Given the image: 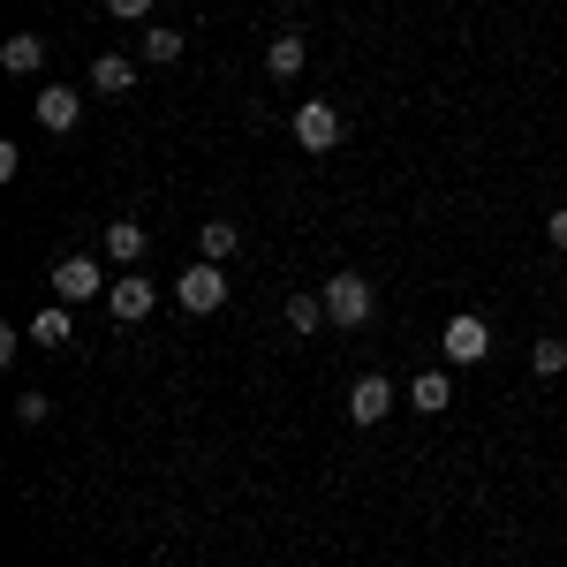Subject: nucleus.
Returning <instances> with one entry per match:
<instances>
[{
	"label": "nucleus",
	"mask_w": 567,
	"mask_h": 567,
	"mask_svg": "<svg viewBox=\"0 0 567 567\" xmlns=\"http://www.w3.org/2000/svg\"><path fill=\"white\" fill-rule=\"evenodd\" d=\"M0 61H8V76H39V61H45V45L31 39V31H16V39L0 45Z\"/></svg>",
	"instance_id": "nucleus-14"
},
{
	"label": "nucleus",
	"mask_w": 567,
	"mask_h": 567,
	"mask_svg": "<svg viewBox=\"0 0 567 567\" xmlns=\"http://www.w3.org/2000/svg\"><path fill=\"white\" fill-rule=\"evenodd\" d=\"M439 349H446V363H484L492 355V326H484L477 310H462V318H446Z\"/></svg>",
	"instance_id": "nucleus-2"
},
{
	"label": "nucleus",
	"mask_w": 567,
	"mask_h": 567,
	"mask_svg": "<svg viewBox=\"0 0 567 567\" xmlns=\"http://www.w3.org/2000/svg\"><path fill=\"white\" fill-rule=\"evenodd\" d=\"M23 333H31V341H39V349H61V341H69V333H76V326H69V303H45L39 318H31V326H23Z\"/></svg>",
	"instance_id": "nucleus-12"
},
{
	"label": "nucleus",
	"mask_w": 567,
	"mask_h": 567,
	"mask_svg": "<svg viewBox=\"0 0 567 567\" xmlns=\"http://www.w3.org/2000/svg\"><path fill=\"white\" fill-rule=\"evenodd\" d=\"M303 39H296V31H280V39L265 45V69H272V76H280V84H288V76H303Z\"/></svg>",
	"instance_id": "nucleus-11"
},
{
	"label": "nucleus",
	"mask_w": 567,
	"mask_h": 567,
	"mask_svg": "<svg viewBox=\"0 0 567 567\" xmlns=\"http://www.w3.org/2000/svg\"><path fill=\"white\" fill-rule=\"evenodd\" d=\"M152 303H159V280H144V272H122V280L106 288V310H114L122 326H136V318H152Z\"/></svg>",
	"instance_id": "nucleus-6"
},
{
	"label": "nucleus",
	"mask_w": 567,
	"mask_h": 567,
	"mask_svg": "<svg viewBox=\"0 0 567 567\" xmlns=\"http://www.w3.org/2000/svg\"><path fill=\"white\" fill-rule=\"evenodd\" d=\"M235 243H243V235H235L227 219H213V227L197 235V250H205V258H213V265H227V258H235Z\"/></svg>",
	"instance_id": "nucleus-17"
},
{
	"label": "nucleus",
	"mask_w": 567,
	"mask_h": 567,
	"mask_svg": "<svg viewBox=\"0 0 567 567\" xmlns=\"http://www.w3.org/2000/svg\"><path fill=\"white\" fill-rule=\"evenodd\" d=\"M529 363H537L545 379H560V371H567V341H537V349H529Z\"/></svg>",
	"instance_id": "nucleus-18"
},
{
	"label": "nucleus",
	"mask_w": 567,
	"mask_h": 567,
	"mask_svg": "<svg viewBox=\"0 0 567 567\" xmlns=\"http://www.w3.org/2000/svg\"><path fill=\"white\" fill-rule=\"evenodd\" d=\"M545 235H553V250H567V205H560L553 219H545Z\"/></svg>",
	"instance_id": "nucleus-21"
},
{
	"label": "nucleus",
	"mask_w": 567,
	"mask_h": 567,
	"mask_svg": "<svg viewBox=\"0 0 567 567\" xmlns=\"http://www.w3.org/2000/svg\"><path fill=\"white\" fill-rule=\"evenodd\" d=\"M371 310H379V296H371V280H363V272H333V280H326V318H333V326H371Z\"/></svg>",
	"instance_id": "nucleus-1"
},
{
	"label": "nucleus",
	"mask_w": 567,
	"mask_h": 567,
	"mask_svg": "<svg viewBox=\"0 0 567 567\" xmlns=\"http://www.w3.org/2000/svg\"><path fill=\"white\" fill-rule=\"evenodd\" d=\"M76 114H84V99H76L69 84H45L39 91V130L61 136V130H76Z\"/></svg>",
	"instance_id": "nucleus-8"
},
{
	"label": "nucleus",
	"mask_w": 567,
	"mask_h": 567,
	"mask_svg": "<svg viewBox=\"0 0 567 567\" xmlns=\"http://www.w3.org/2000/svg\"><path fill=\"white\" fill-rule=\"evenodd\" d=\"M45 416H53V401H45V393H23V401H16V424H45Z\"/></svg>",
	"instance_id": "nucleus-19"
},
{
	"label": "nucleus",
	"mask_w": 567,
	"mask_h": 567,
	"mask_svg": "<svg viewBox=\"0 0 567 567\" xmlns=\"http://www.w3.org/2000/svg\"><path fill=\"white\" fill-rule=\"evenodd\" d=\"M409 401H416L424 416H439V409L454 401V386H446V371H424V379H409Z\"/></svg>",
	"instance_id": "nucleus-15"
},
{
	"label": "nucleus",
	"mask_w": 567,
	"mask_h": 567,
	"mask_svg": "<svg viewBox=\"0 0 567 567\" xmlns=\"http://www.w3.org/2000/svg\"><path fill=\"white\" fill-rule=\"evenodd\" d=\"M386 416H393V379H379V371L355 379V386H349V424L371 432V424H386Z\"/></svg>",
	"instance_id": "nucleus-7"
},
{
	"label": "nucleus",
	"mask_w": 567,
	"mask_h": 567,
	"mask_svg": "<svg viewBox=\"0 0 567 567\" xmlns=\"http://www.w3.org/2000/svg\"><path fill=\"white\" fill-rule=\"evenodd\" d=\"M144 243H152V235H144L136 219H114V227H106V258H114V265H136V258H144Z\"/></svg>",
	"instance_id": "nucleus-13"
},
{
	"label": "nucleus",
	"mask_w": 567,
	"mask_h": 567,
	"mask_svg": "<svg viewBox=\"0 0 567 567\" xmlns=\"http://www.w3.org/2000/svg\"><path fill=\"white\" fill-rule=\"evenodd\" d=\"M175 296H182V310H197V318H205V310L227 303V272H219L213 258H197V265H189V272L175 280Z\"/></svg>",
	"instance_id": "nucleus-3"
},
{
	"label": "nucleus",
	"mask_w": 567,
	"mask_h": 567,
	"mask_svg": "<svg viewBox=\"0 0 567 567\" xmlns=\"http://www.w3.org/2000/svg\"><path fill=\"white\" fill-rule=\"evenodd\" d=\"M296 144H303V152H333V144H341V106H333V99L296 106Z\"/></svg>",
	"instance_id": "nucleus-4"
},
{
	"label": "nucleus",
	"mask_w": 567,
	"mask_h": 567,
	"mask_svg": "<svg viewBox=\"0 0 567 567\" xmlns=\"http://www.w3.org/2000/svg\"><path fill=\"white\" fill-rule=\"evenodd\" d=\"M326 326V296H288V333H318Z\"/></svg>",
	"instance_id": "nucleus-16"
},
{
	"label": "nucleus",
	"mask_w": 567,
	"mask_h": 567,
	"mask_svg": "<svg viewBox=\"0 0 567 567\" xmlns=\"http://www.w3.org/2000/svg\"><path fill=\"white\" fill-rule=\"evenodd\" d=\"M106 16H122V23H144V16H152V0H106Z\"/></svg>",
	"instance_id": "nucleus-20"
},
{
	"label": "nucleus",
	"mask_w": 567,
	"mask_h": 567,
	"mask_svg": "<svg viewBox=\"0 0 567 567\" xmlns=\"http://www.w3.org/2000/svg\"><path fill=\"white\" fill-rule=\"evenodd\" d=\"M136 53H144L152 69H175V61H182V31H167V23H144V39H136Z\"/></svg>",
	"instance_id": "nucleus-10"
},
{
	"label": "nucleus",
	"mask_w": 567,
	"mask_h": 567,
	"mask_svg": "<svg viewBox=\"0 0 567 567\" xmlns=\"http://www.w3.org/2000/svg\"><path fill=\"white\" fill-rule=\"evenodd\" d=\"M53 296H61V303H91V296H106L99 258H61V265H53Z\"/></svg>",
	"instance_id": "nucleus-5"
},
{
	"label": "nucleus",
	"mask_w": 567,
	"mask_h": 567,
	"mask_svg": "<svg viewBox=\"0 0 567 567\" xmlns=\"http://www.w3.org/2000/svg\"><path fill=\"white\" fill-rule=\"evenodd\" d=\"M91 84L106 91V99H122V91L136 84V61L130 53H99V61H91Z\"/></svg>",
	"instance_id": "nucleus-9"
}]
</instances>
